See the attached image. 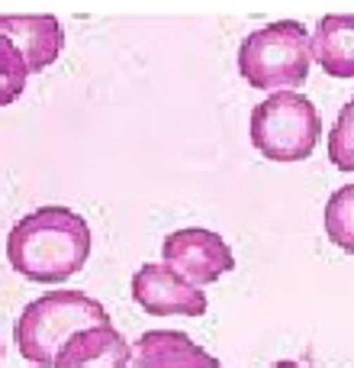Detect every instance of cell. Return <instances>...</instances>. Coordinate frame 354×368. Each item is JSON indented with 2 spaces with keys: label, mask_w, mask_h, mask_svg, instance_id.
Wrapping results in <instances>:
<instances>
[{
  "label": "cell",
  "mask_w": 354,
  "mask_h": 368,
  "mask_svg": "<svg viewBox=\"0 0 354 368\" xmlns=\"http://www.w3.org/2000/svg\"><path fill=\"white\" fill-rule=\"evenodd\" d=\"M30 81V65L7 32L0 30V107H10L23 97Z\"/></svg>",
  "instance_id": "cell-12"
},
{
  "label": "cell",
  "mask_w": 354,
  "mask_h": 368,
  "mask_svg": "<svg viewBox=\"0 0 354 368\" xmlns=\"http://www.w3.org/2000/svg\"><path fill=\"white\" fill-rule=\"evenodd\" d=\"M322 226L331 245H339L341 252L354 255V181L341 184L339 191H331L322 210Z\"/></svg>",
  "instance_id": "cell-11"
},
{
  "label": "cell",
  "mask_w": 354,
  "mask_h": 368,
  "mask_svg": "<svg viewBox=\"0 0 354 368\" xmlns=\"http://www.w3.org/2000/svg\"><path fill=\"white\" fill-rule=\"evenodd\" d=\"M132 365V343L113 323H94L77 330L58 349L52 368H129Z\"/></svg>",
  "instance_id": "cell-8"
},
{
  "label": "cell",
  "mask_w": 354,
  "mask_h": 368,
  "mask_svg": "<svg viewBox=\"0 0 354 368\" xmlns=\"http://www.w3.org/2000/svg\"><path fill=\"white\" fill-rule=\"evenodd\" d=\"M271 368H306V365H300V362H290V359H280V362H274Z\"/></svg>",
  "instance_id": "cell-14"
},
{
  "label": "cell",
  "mask_w": 354,
  "mask_h": 368,
  "mask_svg": "<svg viewBox=\"0 0 354 368\" xmlns=\"http://www.w3.org/2000/svg\"><path fill=\"white\" fill-rule=\"evenodd\" d=\"M325 155L339 171H354V97L339 110L325 139Z\"/></svg>",
  "instance_id": "cell-13"
},
{
  "label": "cell",
  "mask_w": 354,
  "mask_h": 368,
  "mask_svg": "<svg viewBox=\"0 0 354 368\" xmlns=\"http://www.w3.org/2000/svg\"><path fill=\"white\" fill-rule=\"evenodd\" d=\"M0 30L20 46L30 75H42L68 46L65 23L55 13H0Z\"/></svg>",
  "instance_id": "cell-7"
},
{
  "label": "cell",
  "mask_w": 354,
  "mask_h": 368,
  "mask_svg": "<svg viewBox=\"0 0 354 368\" xmlns=\"http://www.w3.org/2000/svg\"><path fill=\"white\" fill-rule=\"evenodd\" d=\"M248 139L271 161H306L322 139V114L303 91H271L251 107Z\"/></svg>",
  "instance_id": "cell-4"
},
{
  "label": "cell",
  "mask_w": 354,
  "mask_h": 368,
  "mask_svg": "<svg viewBox=\"0 0 354 368\" xmlns=\"http://www.w3.org/2000/svg\"><path fill=\"white\" fill-rule=\"evenodd\" d=\"M161 262L177 269L196 288H206V284H216L219 278L235 269V252L216 230L184 226V230H174L165 236Z\"/></svg>",
  "instance_id": "cell-5"
},
{
  "label": "cell",
  "mask_w": 354,
  "mask_h": 368,
  "mask_svg": "<svg viewBox=\"0 0 354 368\" xmlns=\"http://www.w3.org/2000/svg\"><path fill=\"white\" fill-rule=\"evenodd\" d=\"M0 355H4V343H0Z\"/></svg>",
  "instance_id": "cell-15"
},
{
  "label": "cell",
  "mask_w": 354,
  "mask_h": 368,
  "mask_svg": "<svg viewBox=\"0 0 354 368\" xmlns=\"http://www.w3.org/2000/svg\"><path fill=\"white\" fill-rule=\"evenodd\" d=\"M132 365L136 368H222V362L196 345L184 330H145L132 343Z\"/></svg>",
  "instance_id": "cell-9"
},
{
  "label": "cell",
  "mask_w": 354,
  "mask_h": 368,
  "mask_svg": "<svg viewBox=\"0 0 354 368\" xmlns=\"http://www.w3.org/2000/svg\"><path fill=\"white\" fill-rule=\"evenodd\" d=\"M94 252L91 223L65 204H42L7 233V262L36 284H61L87 265Z\"/></svg>",
  "instance_id": "cell-1"
},
{
  "label": "cell",
  "mask_w": 354,
  "mask_h": 368,
  "mask_svg": "<svg viewBox=\"0 0 354 368\" xmlns=\"http://www.w3.org/2000/svg\"><path fill=\"white\" fill-rule=\"evenodd\" d=\"M235 65L255 91H300L312 68V30L296 20L258 26L241 39Z\"/></svg>",
  "instance_id": "cell-2"
},
{
  "label": "cell",
  "mask_w": 354,
  "mask_h": 368,
  "mask_svg": "<svg viewBox=\"0 0 354 368\" xmlns=\"http://www.w3.org/2000/svg\"><path fill=\"white\" fill-rule=\"evenodd\" d=\"M312 61L329 78H354V13H325L312 26Z\"/></svg>",
  "instance_id": "cell-10"
},
{
  "label": "cell",
  "mask_w": 354,
  "mask_h": 368,
  "mask_svg": "<svg viewBox=\"0 0 354 368\" xmlns=\"http://www.w3.org/2000/svg\"><path fill=\"white\" fill-rule=\"evenodd\" d=\"M94 323H110V314L100 300L84 291H49L30 300L13 323L16 352L36 368H52L55 355L77 330Z\"/></svg>",
  "instance_id": "cell-3"
},
{
  "label": "cell",
  "mask_w": 354,
  "mask_h": 368,
  "mask_svg": "<svg viewBox=\"0 0 354 368\" xmlns=\"http://www.w3.org/2000/svg\"><path fill=\"white\" fill-rule=\"evenodd\" d=\"M132 300L148 317H203L210 300L203 288L171 269L167 262H145L132 275Z\"/></svg>",
  "instance_id": "cell-6"
}]
</instances>
